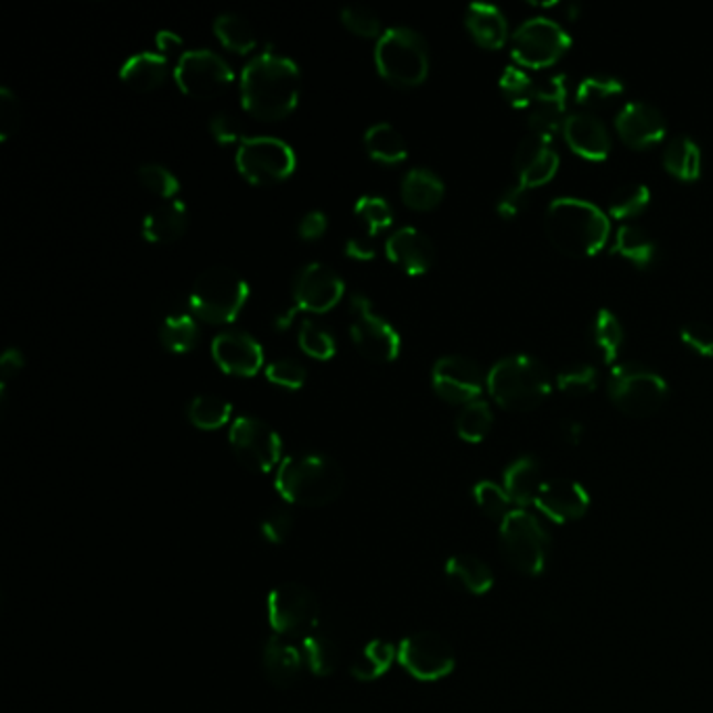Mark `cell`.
<instances>
[{"instance_id":"1","label":"cell","mask_w":713,"mask_h":713,"mask_svg":"<svg viewBox=\"0 0 713 713\" xmlns=\"http://www.w3.org/2000/svg\"><path fill=\"white\" fill-rule=\"evenodd\" d=\"M302 74L298 63L272 51L253 57L241 74V102L258 120L277 122L287 118L300 99Z\"/></svg>"},{"instance_id":"2","label":"cell","mask_w":713,"mask_h":713,"mask_svg":"<svg viewBox=\"0 0 713 713\" xmlns=\"http://www.w3.org/2000/svg\"><path fill=\"white\" fill-rule=\"evenodd\" d=\"M544 230L563 256L591 258L609 241L612 223L609 214L586 199L557 197L547 207Z\"/></svg>"},{"instance_id":"3","label":"cell","mask_w":713,"mask_h":713,"mask_svg":"<svg viewBox=\"0 0 713 713\" xmlns=\"http://www.w3.org/2000/svg\"><path fill=\"white\" fill-rule=\"evenodd\" d=\"M342 467L325 454H293L277 469L274 488L298 507H325L344 491Z\"/></svg>"},{"instance_id":"4","label":"cell","mask_w":713,"mask_h":713,"mask_svg":"<svg viewBox=\"0 0 713 713\" xmlns=\"http://www.w3.org/2000/svg\"><path fill=\"white\" fill-rule=\"evenodd\" d=\"M551 370L528 354L500 358L488 372V391L494 402L510 412H530L551 396Z\"/></svg>"},{"instance_id":"5","label":"cell","mask_w":713,"mask_h":713,"mask_svg":"<svg viewBox=\"0 0 713 713\" xmlns=\"http://www.w3.org/2000/svg\"><path fill=\"white\" fill-rule=\"evenodd\" d=\"M249 285L241 274L228 266H212L204 270L188 293V306L205 323L228 325L244 310Z\"/></svg>"},{"instance_id":"6","label":"cell","mask_w":713,"mask_h":713,"mask_svg":"<svg viewBox=\"0 0 713 713\" xmlns=\"http://www.w3.org/2000/svg\"><path fill=\"white\" fill-rule=\"evenodd\" d=\"M375 63L381 78L393 86H419L429 74L428 42L412 28L393 25L379 36L375 46Z\"/></svg>"},{"instance_id":"7","label":"cell","mask_w":713,"mask_h":713,"mask_svg":"<svg viewBox=\"0 0 713 713\" xmlns=\"http://www.w3.org/2000/svg\"><path fill=\"white\" fill-rule=\"evenodd\" d=\"M613 407L634 419L651 417L668 402V381L642 363L613 365L607 381Z\"/></svg>"},{"instance_id":"8","label":"cell","mask_w":713,"mask_h":713,"mask_svg":"<svg viewBox=\"0 0 713 713\" xmlns=\"http://www.w3.org/2000/svg\"><path fill=\"white\" fill-rule=\"evenodd\" d=\"M500 547L510 565L523 575H538L547 568L549 533L528 509H515L500 523Z\"/></svg>"},{"instance_id":"9","label":"cell","mask_w":713,"mask_h":713,"mask_svg":"<svg viewBox=\"0 0 713 713\" xmlns=\"http://www.w3.org/2000/svg\"><path fill=\"white\" fill-rule=\"evenodd\" d=\"M268 622L277 636L289 640L306 638L307 634L318 630L321 603L304 584H279L268 594Z\"/></svg>"},{"instance_id":"10","label":"cell","mask_w":713,"mask_h":713,"mask_svg":"<svg viewBox=\"0 0 713 713\" xmlns=\"http://www.w3.org/2000/svg\"><path fill=\"white\" fill-rule=\"evenodd\" d=\"M571 46V36L559 21L538 15L523 21L512 39L510 53L519 67L542 69L559 62Z\"/></svg>"},{"instance_id":"11","label":"cell","mask_w":713,"mask_h":713,"mask_svg":"<svg viewBox=\"0 0 713 713\" xmlns=\"http://www.w3.org/2000/svg\"><path fill=\"white\" fill-rule=\"evenodd\" d=\"M349 312H352L349 335H352V342L358 347V352L370 363H379V365L396 360L400 354V347H402L400 335L372 307L367 295H363V293L352 295Z\"/></svg>"},{"instance_id":"12","label":"cell","mask_w":713,"mask_h":713,"mask_svg":"<svg viewBox=\"0 0 713 713\" xmlns=\"http://www.w3.org/2000/svg\"><path fill=\"white\" fill-rule=\"evenodd\" d=\"M293 149L274 137L244 139L237 151V168L251 184H274L289 179L295 170Z\"/></svg>"},{"instance_id":"13","label":"cell","mask_w":713,"mask_h":713,"mask_svg":"<svg viewBox=\"0 0 713 713\" xmlns=\"http://www.w3.org/2000/svg\"><path fill=\"white\" fill-rule=\"evenodd\" d=\"M174 78L184 95L195 99H212L228 90L235 74L218 53L209 48H193L181 55Z\"/></svg>"},{"instance_id":"14","label":"cell","mask_w":713,"mask_h":713,"mask_svg":"<svg viewBox=\"0 0 713 713\" xmlns=\"http://www.w3.org/2000/svg\"><path fill=\"white\" fill-rule=\"evenodd\" d=\"M235 456L247 469L268 473L279 467L283 444L274 429L256 417H237L228 433Z\"/></svg>"},{"instance_id":"15","label":"cell","mask_w":713,"mask_h":713,"mask_svg":"<svg viewBox=\"0 0 713 713\" xmlns=\"http://www.w3.org/2000/svg\"><path fill=\"white\" fill-rule=\"evenodd\" d=\"M398 663L414 680L435 682L454 670V651L444 636L421 630L408 634L398 645Z\"/></svg>"},{"instance_id":"16","label":"cell","mask_w":713,"mask_h":713,"mask_svg":"<svg viewBox=\"0 0 713 713\" xmlns=\"http://www.w3.org/2000/svg\"><path fill=\"white\" fill-rule=\"evenodd\" d=\"M431 383L450 404H469L488 388V375L467 356H442L431 370Z\"/></svg>"},{"instance_id":"17","label":"cell","mask_w":713,"mask_h":713,"mask_svg":"<svg viewBox=\"0 0 713 713\" xmlns=\"http://www.w3.org/2000/svg\"><path fill=\"white\" fill-rule=\"evenodd\" d=\"M346 293L344 279L328 266L310 262L304 266L293 283V300L300 310L325 314L337 306Z\"/></svg>"},{"instance_id":"18","label":"cell","mask_w":713,"mask_h":713,"mask_svg":"<svg viewBox=\"0 0 713 713\" xmlns=\"http://www.w3.org/2000/svg\"><path fill=\"white\" fill-rule=\"evenodd\" d=\"M615 130L619 139L633 149H651L668 134V120L652 102H626L615 116Z\"/></svg>"},{"instance_id":"19","label":"cell","mask_w":713,"mask_h":713,"mask_svg":"<svg viewBox=\"0 0 713 713\" xmlns=\"http://www.w3.org/2000/svg\"><path fill=\"white\" fill-rule=\"evenodd\" d=\"M561 165V158L552 144V137L530 132L521 139L515 151V172L517 183L528 191L551 183Z\"/></svg>"},{"instance_id":"20","label":"cell","mask_w":713,"mask_h":713,"mask_svg":"<svg viewBox=\"0 0 713 713\" xmlns=\"http://www.w3.org/2000/svg\"><path fill=\"white\" fill-rule=\"evenodd\" d=\"M526 116L531 132L552 137L557 130H563L568 120V78L551 76L536 84L530 105L526 107Z\"/></svg>"},{"instance_id":"21","label":"cell","mask_w":713,"mask_h":713,"mask_svg":"<svg viewBox=\"0 0 713 713\" xmlns=\"http://www.w3.org/2000/svg\"><path fill=\"white\" fill-rule=\"evenodd\" d=\"M212 356L218 367L235 377H253L264 367V349L244 331H225L216 335Z\"/></svg>"},{"instance_id":"22","label":"cell","mask_w":713,"mask_h":713,"mask_svg":"<svg viewBox=\"0 0 713 713\" xmlns=\"http://www.w3.org/2000/svg\"><path fill=\"white\" fill-rule=\"evenodd\" d=\"M533 507L554 523H570L586 515L591 507V496L577 482L551 479L542 484Z\"/></svg>"},{"instance_id":"23","label":"cell","mask_w":713,"mask_h":713,"mask_svg":"<svg viewBox=\"0 0 713 713\" xmlns=\"http://www.w3.org/2000/svg\"><path fill=\"white\" fill-rule=\"evenodd\" d=\"M563 137L571 151L588 162H603L612 153V134L607 126L588 111L570 114L563 123Z\"/></svg>"},{"instance_id":"24","label":"cell","mask_w":713,"mask_h":713,"mask_svg":"<svg viewBox=\"0 0 713 713\" xmlns=\"http://www.w3.org/2000/svg\"><path fill=\"white\" fill-rule=\"evenodd\" d=\"M388 258L396 266H400L407 274H423L435 262V245L425 233L414 226L398 228L389 235L386 244Z\"/></svg>"},{"instance_id":"25","label":"cell","mask_w":713,"mask_h":713,"mask_svg":"<svg viewBox=\"0 0 713 713\" xmlns=\"http://www.w3.org/2000/svg\"><path fill=\"white\" fill-rule=\"evenodd\" d=\"M262 666H264L266 678L272 687L289 689L291 684L298 682L306 661L300 645L274 634L272 638L266 640Z\"/></svg>"},{"instance_id":"26","label":"cell","mask_w":713,"mask_h":713,"mask_svg":"<svg viewBox=\"0 0 713 713\" xmlns=\"http://www.w3.org/2000/svg\"><path fill=\"white\" fill-rule=\"evenodd\" d=\"M471 39L488 51H498L509 41V23L505 13L489 2H473L465 13Z\"/></svg>"},{"instance_id":"27","label":"cell","mask_w":713,"mask_h":713,"mask_svg":"<svg viewBox=\"0 0 713 713\" xmlns=\"http://www.w3.org/2000/svg\"><path fill=\"white\" fill-rule=\"evenodd\" d=\"M612 256L622 258L638 270H649L657 262L659 247L651 235L636 225H624L617 228L612 245Z\"/></svg>"},{"instance_id":"28","label":"cell","mask_w":713,"mask_h":713,"mask_svg":"<svg viewBox=\"0 0 713 713\" xmlns=\"http://www.w3.org/2000/svg\"><path fill=\"white\" fill-rule=\"evenodd\" d=\"M624 326L615 312L601 307L588 328V346L601 365H613L624 347Z\"/></svg>"},{"instance_id":"29","label":"cell","mask_w":713,"mask_h":713,"mask_svg":"<svg viewBox=\"0 0 713 713\" xmlns=\"http://www.w3.org/2000/svg\"><path fill=\"white\" fill-rule=\"evenodd\" d=\"M542 484V467L533 456H521L505 471V489L517 509L533 505Z\"/></svg>"},{"instance_id":"30","label":"cell","mask_w":713,"mask_h":713,"mask_svg":"<svg viewBox=\"0 0 713 713\" xmlns=\"http://www.w3.org/2000/svg\"><path fill=\"white\" fill-rule=\"evenodd\" d=\"M400 193H402V199L408 207L419 209V212H429V209L437 207L444 199L446 186H444V181L428 168H412L402 179Z\"/></svg>"},{"instance_id":"31","label":"cell","mask_w":713,"mask_h":713,"mask_svg":"<svg viewBox=\"0 0 713 713\" xmlns=\"http://www.w3.org/2000/svg\"><path fill=\"white\" fill-rule=\"evenodd\" d=\"M661 160H663V168L668 170V174H672L673 179H678L682 183L699 181L701 170H703L701 147L687 134H678L670 139L663 147Z\"/></svg>"},{"instance_id":"32","label":"cell","mask_w":713,"mask_h":713,"mask_svg":"<svg viewBox=\"0 0 713 713\" xmlns=\"http://www.w3.org/2000/svg\"><path fill=\"white\" fill-rule=\"evenodd\" d=\"M186 225V205L181 199H172L147 214L143 223L144 239L151 244H172L183 237Z\"/></svg>"},{"instance_id":"33","label":"cell","mask_w":713,"mask_h":713,"mask_svg":"<svg viewBox=\"0 0 713 713\" xmlns=\"http://www.w3.org/2000/svg\"><path fill=\"white\" fill-rule=\"evenodd\" d=\"M446 577L458 591L469 594H486L494 586V573L488 565L473 554H454L446 563Z\"/></svg>"},{"instance_id":"34","label":"cell","mask_w":713,"mask_h":713,"mask_svg":"<svg viewBox=\"0 0 713 713\" xmlns=\"http://www.w3.org/2000/svg\"><path fill=\"white\" fill-rule=\"evenodd\" d=\"M622 97H624V84L619 78L609 76V74L586 76L584 80H580L575 88V102L584 111L594 114V116H596V111L612 109L613 105H617Z\"/></svg>"},{"instance_id":"35","label":"cell","mask_w":713,"mask_h":713,"mask_svg":"<svg viewBox=\"0 0 713 713\" xmlns=\"http://www.w3.org/2000/svg\"><path fill=\"white\" fill-rule=\"evenodd\" d=\"M122 80L134 90H155L168 76V57L162 53H139L123 63Z\"/></svg>"},{"instance_id":"36","label":"cell","mask_w":713,"mask_h":713,"mask_svg":"<svg viewBox=\"0 0 713 713\" xmlns=\"http://www.w3.org/2000/svg\"><path fill=\"white\" fill-rule=\"evenodd\" d=\"M393 661H398V649L389 640L375 638L367 642L365 649L356 657L352 666V676L360 682L379 680L383 673L389 672Z\"/></svg>"},{"instance_id":"37","label":"cell","mask_w":713,"mask_h":713,"mask_svg":"<svg viewBox=\"0 0 713 713\" xmlns=\"http://www.w3.org/2000/svg\"><path fill=\"white\" fill-rule=\"evenodd\" d=\"M365 147L375 162L400 163L407 160V143L402 134L388 122L370 126L365 134Z\"/></svg>"},{"instance_id":"38","label":"cell","mask_w":713,"mask_h":713,"mask_svg":"<svg viewBox=\"0 0 713 713\" xmlns=\"http://www.w3.org/2000/svg\"><path fill=\"white\" fill-rule=\"evenodd\" d=\"M302 655L306 661V668L314 676L326 678L337 670L339 663V651L335 640L323 633L321 628L314 633L307 634L306 638H302Z\"/></svg>"},{"instance_id":"39","label":"cell","mask_w":713,"mask_h":713,"mask_svg":"<svg viewBox=\"0 0 713 713\" xmlns=\"http://www.w3.org/2000/svg\"><path fill=\"white\" fill-rule=\"evenodd\" d=\"M214 32L228 51L247 55L256 48V32L251 23L237 13H223L214 21Z\"/></svg>"},{"instance_id":"40","label":"cell","mask_w":713,"mask_h":713,"mask_svg":"<svg viewBox=\"0 0 713 713\" xmlns=\"http://www.w3.org/2000/svg\"><path fill=\"white\" fill-rule=\"evenodd\" d=\"M199 339V326L191 314H170L160 326V342L174 354L191 352Z\"/></svg>"},{"instance_id":"41","label":"cell","mask_w":713,"mask_h":713,"mask_svg":"<svg viewBox=\"0 0 713 713\" xmlns=\"http://www.w3.org/2000/svg\"><path fill=\"white\" fill-rule=\"evenodd\" d=\"M491 425H494L491 408L482 398L465 404L456 417V433L461 435V440L469 444H479L482 440H486Z\"/></svg>"},{"instance_id":"42","label":"cell","mask_w":713,"mask_h":713,"mask_svg":"<svg viewBox=\"0 0 713 713\" xmlns=\"http://www.w3.org/2000/svg\"><path fill=\"white\" fill-rule=\"evenodd\" d=\"M230 412H233V407L226 402L225 398H218L212 393L195 396L188 404L191 423L204 431L225 428L230 419Z\"/></svg>"},{"instance_id":"43","label":"cell","mask_w":713,"mask_h":713,"mask_svg":"<svg viewBox=\"0 0 713 713\" xmlns=\"http://www.w3.org/2000/svg\"><path fill=\"white\" fill-rule=\"evenodd\" d=\"M651 204V191L645 184H622L609 197V216L617 220H633Z\"/></svg>"},{"instance_id":"44","label":"cell","mask_w":713,"mask_h":713,"mask_svg":"<svg viewBox=\"0 0 713 713\" xmlns=\"http://www.w3.org/2000/svg\"><path fill=\"white\" fill-rule=\"evenodd\" d=\"M598 370L594 365L588 363H573L568 367L561 368L559 375L554 377V386L559 391L568 393L571 398H584L591 396L592 391L598 388Z\"/></svg>"},{"instance_id":"45","label":"cell","mask_w":713,"mask_h":713,"mask_svg":"<svg viewBox=\"0 0 713 713\" xmlns=\"http://www.w3.org/2000/svg\"><path fill=\"white\" fill-rule=\"evenodd\" d=\"M473 498L484 515H488L489 519H496L500 523L515 510L512 507L515 503L510 500L507 489L496 486L494 482H479L473 488Z\"/></svg>"},{"instance_id":"46","label":"cell","mask_w":713,"mask_h":713,"mask_svg":"<svg viewBox=\"0 0 713 713\" xmlns=\"http://www.w3.org/2000/svg\"><path fill=\"white\" fill-rule=\"evenodd\" d=\"M500 90L515 109H526L533 97L536 82L523 67L509 65L500 76Z\"/></svg>"},{"instance_id":"47","label":"cell","mask_w":713,"mask_h":713,"mask_svg":"<svg viewBox=\"0 0 713 713\" xmlns=\"http://www.w3.org/2000/svg\"><path fill=\"white\" fill-rule=\"evenodd\" d=\"M298 342H300V347L304 349V354H307L310 358H316V360L333 358L335 349H337L335 337L331 335V331L323 325H318V323H314L312 318H306L300 326Z\"/></svg>"},{"instance_id":"48","label":"cell","mask_w":713,"mask_h":713,"mask_svg":"<svg viewBox=\"0 0 713 713\" xmlns=\"http://www.w3.org/2000/svg\"><path fill=\"white\" fill-rule=\"evenodd\" d=\"M356 216L367 226V237H375L377 230L388 228L393 223V212L391 205L377 195H365L354 205Z\"/></svg>"},{"instance_id":"49","label":"cell","mask_w":713,"mask_h":713,"mask_svg":"<svg viewBox=\"0 0 713 713\" xmlns=\"http://www.w3.org/2000/svg\"><path fill=\"white\" fill-rule=\"evenodd\" d=\"M342 21L349 32L363 39L381 36V20L367 4H346L342 11Z\"/></svg>"},{"instance_id":"50","label":"cell","mask_w":713,"mask_h":713,"mask_svg":"<svg viewBox=\"0 0 713 713\" xmlns=\"http://www.w3.org/2000/svg\"><path fill=\"white\" fill-rule=\"evenodd\" d=\"M139 179H141L144 188H149L153 195H158L162 199H172L181 188L179 179L160 163H144V165H141L139 168Z\"/></svg>"},{"instance_id":"51","label":"cell","mask_w":713,"mask_h":713,"mask_svg":"<svg viewBox=\"0 0 713 713\" xmlns=\"http://www.w3.org/2000/svg\"><path fill=\"white\" fill-rule=\"evenodd\" d=\"M266 379L272 381L279 388H304V383H306V368H304V365H300L298 360H293V358H279V360H272L266 367Z\"/></svg>"},{"instance_id":"52","label":"cell","mask_w":713,"mask_h":713,"mask_svg":"<svg viewBox=\"0 0 713 713\" xmlns=\"http://www.w3.org/2000/svg\"><path fill=\"white\" fill-rule=\"evenodd\" d=\"M680 339L694 354L713 358V326L703 321H691L680 328Z\"/></svg>"},{"instance_id":"53","label":"cell","mask_w":713,"mask_h":713,"mask_svg":"<svg viewBox=\"0 0 713 713\" xmlns=\"http://www.w3.org/2000/svg\"><path fill=\"white\" fill-rule=\"evenodd\" d=\"M528 207V188L523 184L515 183L503 191L496 202V212L503 220H515Z\"/></svg>"},{"instance_id":"54","label":"cell","mask_w":713,"mask_h":713,"mask_svg":"<svg viewBox=\"0 0 713 713\" xmlns=\"http://www.w3.org/2000/svg\"><path fill=\"white\" fill-rule=\"evenodd\" d=\"M295 526L293 515L287 509H274L262 521V536L270 544H283Z\"/></svg>"},{"instance_id":"55","label":"cell","mask_w":713,"mask_h":713,"mask_svg":"<svg viewBox=\"0 0 713 713\" xmlns=\"http://www.w3.org/2000/svg\"><path fill=\"white\" fill-rule=\"evenodd\" d=\"M20 126V102L9 88H0V139L7 141Z\"/></svg>"},{"instance_id":"56","label":"cell","mask_w":713,"mask_h":713,"mask_svg":"<svg viewBox=\"0 0 713 713\" xmlns=\"http://www.w3.org/2000/svg\"><path fill=\"white\" fill-rule=\"evenodd\" d=\"M209 130L214 134V139L220 144L237 143L244 141V128L237 118H233L230 114H216L209 122Z\"/></svg>"},{"instance_id":"57","label":"cell","mask_w":713,"mask_h":713,"mask_svg":"<svg viewBox=\"0 0 713 713\" xmlns=\"http://www.w3.org/2000/svg\"><path fill=\"white\" fill-rule=\"evenodd\" d=\"M326 226V216L323 212L314 209V212H307L306 216L302 218L300 223V237L306 239V241H314L318 237L325 235Z\"/></svg>"},{"instance_id":"58","label":"cell","mask_w":713,"mask_h":713,"mask_svg":"<svg viewBox=\"0 0 713 713\" xmlns=\"http://www.w3.org/2000/svg\"><path fill=\"white\" fill-rule=\"evenodd\" d=\"M23 368V356H21L20 349L15 347H9L2 358H0V372H2V381H9L11 377H15Z\"/></svg>"},{"instance_id":"59","label":"cell","mask_w":713,"mask_h":713,"mask_svg":"<svg viewBox=\"0 0 713 713\" xmlns=\"http://www.w3.org/2000/svg\"><path fill=\"white\" fill-rule=\"evenodd\" d=\"M346 253L349 258H356V260H372L375 258V247L368 244V237L367 239L354 237L346 244Z\"/></svg>"},{"instance_id":"60","label":"cell","mask_w":713,"mask_h":713,"mask_svg":"<svg viewBox=\"0 0 713 713\" xmlns=\"http://www.w3.org/2000/svg\"><path fill=\"white\" fill-rule=\"evenodd\" d=\"M181 44H183V41L176 34H172V32H160L158 34V48L162 51V55L163 53H168V51L179 48Z\"/></svg>"},{"instance_id":"61","label":"cell","mask_w":713,"mask_h":713,"mask_svg":"<svg viewBox=\"0 0 713 713\" xmlns=\"http://www.w3.org/2000/svg\"><path fill=\"white\" fill-rule=\"evenodd\" d=\"M582 435H584V428H582V423H568L565 425V437L570 440V444H580V440H582Z\"/></svg>"},{"instance_id":"62","label":"cell","mask_w":713,"mask_h":713,"mask_svg":"<svg viewBox=\"0 0 713 713\" xmlns=\"http://www.w3.org/2000/svg\"><path fill=\"white\" fill-rule=\"evenodd\" d=\"M295 312H298V306L291 307V310H287V312H283V314H279V316H277V321H274V326H277L279 331H285V328H289V325L293 323V316H295Z\"/></svg>"}]
</instances>
